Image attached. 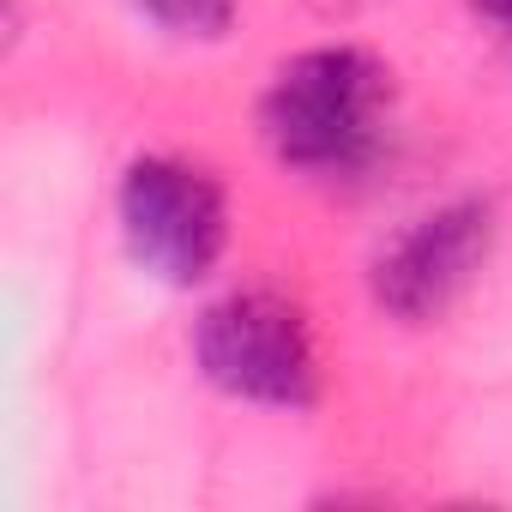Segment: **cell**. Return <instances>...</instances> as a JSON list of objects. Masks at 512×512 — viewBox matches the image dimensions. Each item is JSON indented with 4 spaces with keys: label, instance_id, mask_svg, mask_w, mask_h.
Here are the masks:
<instances>
[{
    "label": "cell",
    "instance_id": "6da1fadb",
    "mask_svg": "<svg viewBox=\"0 0 512 512\" xmlns=\"http://www.w3.org/2000/svg\"><path fill=\"white\" fill-rule=\"evenodd\" d=\"M392 67L356 43H320L290 55L260 91L266 151L314 181H350L386 151Z\"/></svg>",
    "mask_w": 512,
    "mask_h": 512
},
{
    "label": "cell",
    "instance_id": "7a4b0ae2",
    "mask_svg": "<svg viewBox=\"0 0 512 512\" xmlns=\"http://www.w3.org/2000/svg\"><path fill=\"white\" fill-rule=\"evenodd\" d=\"M193 362L199 374L241 404L260 410H314L320 404V350L302 302L284 290L247 284L217 296L193 320Z\"/></svg>",
    "mask_w": 512,
    "mask_h": 512
},
{
    "label": "cell",
    "instance_id": "3957f363",
    "mask_svg": "<svg viewBox=\"0 0 512 512\" xmlns=\"http://www.w3.org/2000/svg\"><path fill=\"white\" fill-rule=\"evenodd\" d=\"M115 223L133 266L169 290H193L229 253V193L223 181L175 151H145L121 169Z\"/></svg>",
    "mask_w": 512,
    "mask_h": 512
},
{
    "label": "cell",
    "instance_id": "277c9868",
    "mask_svg": "<svg viewBox=\"0 0 512 512\" xmlns=\"http://www.w3.org/2000/svg\"><path fill=\"white\" fill-rule=\"evenodd\" d=\"M494 235H500V217H494V199H482V193H464V199H446V205L410 217L368 266L374 308L398 326L446 320L458 308V296L482 278Z\"/></svg>",
    "mask_w": 512,
    "mask_h": 512
},
{
    "label": "cell",
    "instance_id": "5b68a950",
    "mask_svg": "<svg viewBox=\"0 0 512 512\" xmlns=\"http://www.w3.org/2000/svg\"><path fill=\"white\" fill-rule=\"evenodd\" d=\"M139 19H151L157 31L169 37H187V43H211L235 25V0H127Z\"/></svg>",
    "mask_w": 512,
    "mask_h": 512
},
{
    "label": "cell",
    "instance_id": "8992f818",
    "mask_svg": "<svg viewBox=\"0 0 512 512\" xmlns=\"http://www.w3.org/2000/svg\"><path fill=\"white\" fill-rule=\"evenodd\" d=\"M476 13H482L488 25H500L506 37H512V0H476Z\"/></svg>",
    "mask_w": 512,
    "mask_h": 512
}]
</instances>
